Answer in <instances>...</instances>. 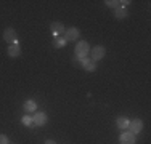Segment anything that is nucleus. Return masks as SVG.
I'll use <instances>...</instances> for the list:
<instances>
[{"instance_id":"1","label":"nucleus","mask_w":151,"mask_h":144,"mask_svg":"<svg viewBox=\"0 0 151 144\" xmlns=\"http://www.w3.org/2000/svg\"><path fill=\"white\" fill-rule=\"evenodd\" d=\"M88 51H90V48H88L87 42H77V45H76V55H77V59L87 58Z\"/></svg>"},{"instance_id":"7","label":"nucleus","mask_w":151,"mask_h":144,"mask_svg":"<svg viewBox=\"0 0 151 144\" xmlns=\"http://www.w3.org/2000/svg\"><path fill=\"white\" fill-rule=\"evenodd\" d=\"M32 120H34V125H37V127H42V125L47 123V115L44 112H37L32 117Z\"/></svg>"},{"instance_id":"3","label":"nucleus","mask_w":151,"mask_h":144,"mask_svg":"<svg viewBox=\"0 0 151 144\" xmlns=\"http://www.w3.org/2000/svg\"><path fill=\"white\" fill-rule=\"evenodd\" d=\"M3 38H5L6 42H10V43H16V31L13 27L5 29V32H3Z\"/></svg>"},{"instance_id":"8","label":"nucleus","mask_w":151,"mask_h":144,"mask_svg":"<svg viewBox=\"0 0 151 144\" xmlns=\"http://www.w3.org/2000/svg\"><path fill=\"white\" fill-rule=\"evenodd\" d=\"M82 61V66H84V69L85 71H88V72H93L96 69V66H95V61H92V59H88V58H84V59H81Z\"/></svg>"},{"instance_id":"18","label":"nucleus","mask_w":151,"mask_h":144,"mask_svg":"<svg viewBox=\"0 0 151 144\" xmlns=\"http://www.w3.org/2000/svg\"><path fill=\"white\" fill-rule=\"evenodd\" d=\"M45 144H56V143H55V141H52V139H48V141H47Z\"/></svg>"},{"instance_id":"14","label":"nucleus","mask_w":151,"mask_h":144,"mask_svg":"<svg viewBox=\"0 0 151 144\" xmlns=\"http://www.w3.org/2000/svg\"><path fill=\"white\" fill-rule=\"evenodd\" d=\"M35 107H37V104H35L34 101H31V99L24 103V109H26V112H34Z\"/></svg>"},{"instance_id":"13","label":"nucleus","mask_w":151,"mask_h":144,"mask_svg":"<svg viewBox=\"0 0 151 144\" xmlns=\"http://www.w3.org/2000/svg\"><path fill=\"white\" fill-rule=\"evenodd\" d=\"M114 16H116L117 19H122V18H125V16H127V11H125V8H124V6H117V8L114 10Z\"/></svg>"},{"instance_id":"5","label":"nucleus","mask_w":151,"mask_h":144,"mask_svg":"<svg viewBox=\"0 0 151 144\" xmlns=\"http://www.w3.org/2000/svg\"><path fill=\"white\" fill-rule=\"evenodd\" d=\"M121 144H135V135L130 131H125L121 135Z\"/></svg>"},{"instance_id":"16","label":"nucleus","mask_w":151,"mask_h":144,"mask_svg":"<svg viewBox=\"0 0 151 144\" xmlns=\"http://www.w3.org/2000/svg\"><path fill=\"white\" fill-rule=\"evenodd\" d=\"M105 3H106L108 6H111V8H114V10H116L117 6H119V2H116V0H106Z\"/></svg>"},{"instance_id":"12","label":"nucleus","mask_w":151,"mask_h":144,"mask_svg":"<svg viewBox=\"0 0 151 144\" xmlns=\"http://www.w3.org/2000/svg\"><path fill=\"white\" fill-rule=\"evenodd\" d=\"M116 123H117V128H121V130H125V128H129V118L127 117H119L116 120Z\"/></svg>"},{"instance_id":"11","label":"nucleus","mask_w":151,"mask_h":144,"mask_svg":"<svg viewBox=\"0 0 151 144\" xmlns=\"http://www.w3.org/2000/svg\"><path fill=\"white\" fill-rule=\"evenodd\" d=\"M50 29H52V32H53L55 35H60L61 32H64V26H63L61 23H52Z\"/></svg>"},{"instance_id":"17","label":"nucleus","mask_w":151,"mask_h":144,"mask_svg":"<svg viewBox=\"0 0 151 144\" xmlns=\"http://www.w3.org/2000/svg\"><path fill=\"white\" fill-rule=\"evenodd\" d=\"M0 144H8V138L5 135H0Z\"/></svg>"},{"instance_id":"4","label":"nucleus","mask_w":151,"mask_h":144,"mask_svg":"<svg viewBox=\"0 0 151 144\" xmlns=\"http://www.w3.org/2000/svg\"><path fill=\"white\" fill-rule=\"evenodd\" d=\"M64 38H66V42L77 40V38H79V31L76 27H69L66 32H64Z\"/></svg>"},{"instance_id":"10","label":"nucleus","mask_w":151,"mask_h":144,"mask_svg":"<svg viewBox=\"0 0 151 144\" xmlns=\"http://www.w3.org/2000/svg\"><path fill=\"white\" fill-rule=\"evenodd\" d=\"M66 43H68L66 38L61 37V35H55V38H53V46H55V48H61V46H64Z\"/></svg>"},{"instance_id":"6","label":"nucleus","mask_w":151,"mask_h":144,"mask_svg":"<svg viewBox=\"0 0 151 144\" xmlns=\"http://www.w3.org/2000/svg\"><path fill=\"white\" fill-rule=\"evenodd\" d=\"M129 128H130V133H138V131H142V128H143V122L142 120H138V118H135V120H132L130 123H129Z\"/></svg>"},{"instance_id":"9","label":"nucleus","mask_w":151,"mask_h":144,"mask_svg":"<svg viewBox=\"0 0 151 144\" xmlns=\"http://www.w3.org/2000/svg\"><path fill=\"white\" fill-rule=\"evenodd\" d=\"M19 53H21L19 45H18V43H12V45H10V48H8V55L15 58V56H19Z\"/></svg>"},{"instance_id":"15","label":"nucleus","mask_w":151,"mask_h":144,"mask_svg":"<svg viewBox=\"0 0 151 144\" xmlns=\"http://www.w3.org/2000/svg\"><path fill=\"white\" fill-rule=\"evenodd\" d=\"M21 122H23V125H26V127H34V120H32L31 115H24V117L21 118Z\"/></svg>"},{"instance_id":"2","label":"nucleus","mask_w":151,"mask_h":144,"mask_svg":"<svg viewBox=\"0 0 151 144\" xmlns=\"http://www.w3.org/2000/svg\"><path fill=\"white\" fill-rule=\"evenodd\" d=\"M105 53H106V50L103 48V46H95V48H92V51H90L92 61L103 59V56H105Z\"/></svg>"}]
</instances>
